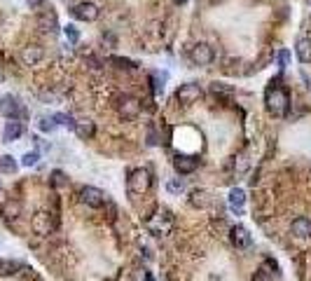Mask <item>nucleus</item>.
<instances>
[{
  "label": "nucleus",
  "mask_w": 311,
  "mask_h": 281,
  "mask_svg": "<svg viewBox=\"0 0 311 281\" xmlns=\"http://www.w3.org/2000/svg\"><path fill=\"white\" fill-rule=\"evenodd\" d=\"M288 103H290V96H288V91L283 89V87H271L269 91H267V110H269L274 117H285V113H288Z\"/></svg>",
  "instance_id": "obj_1"
},
{
  "label": "nucleus",
  "mask_w": 311,
  "mask_h": 281,
  "mask_svg": "<svg viewBox=\"0 0 311 281\" xmlns=\"http://www.w3.org/2000/svg\"><path fill=\"white\" fill-rule=\"evenodd\" d=\"M129 192L131 195H145V192L150 190V185H152V178H150V171L148 169H134V171L129 173Z\"/></svg>",
  "instance_id": "obj_2"
},
{
  "label": "nucleus",
  "mask_w": 311,
  "mask_h": 281,
  "mask_svg": "<svg viewBox=\"0 0 311 281\" xmlns=\"http://www.w3.org/2000/svg\"><path fill=\"white\" fill-rule=\"evenodd\" d=\"M171 227H173V216H171L166 209H162L157 216H152V218L148 220V230L155 234V237H164V234H169Z\"/></svg>",
  "instance_id": "obj_3"
},
{
  "label": "nucleus",
  "mask_w": 311,
  "mask_h": 281,
  "mask_svg": "<svg viewBox=\"0 0 311 281\" xmlns=\"http://www.w3.org/2000/svg\"><path fill=\"white\" fill-rule=\"evenodd\" d=\"M201 96H203V87L196 82H185L176 89V101L180 103V106H192V103H196Z\"/></svg>",
  "instance_id": "obj_4"
},
{
  "label": "nucleus",
  "mask_w": 311,
  "mask_h": 281,
  "mask_svg": "<svg viewBox=\"0 0 311 281\" xmlns=\"http://www.w3.org/2000/svg\"><path fill=\"white\" fill-rule=\"evenodd\" d=\"M70 14L77 21H96L101 17V7L96 5V3H91V0H82V3L70 7Z\"/></svg>",
  "instance_id": "obj_5"
},
{
  "label": "nucleus",
  "mask_w": 311,
  "mask_h": 281,
  "mask_svg": "<svg viewBox=\"0 0 311 281\" xmlns=\"http://www.w3.org/2000/svg\"><path fill=\"white\" fill-rule=\"evenodd\" d=\"M213 59H216V52L209 42H196L194 47L189 49V61L194 66H209V63H213Z\"/></svg>",
  "instance_id": "obj_6"
},
{
  "label": "nucleus",
  "mask_w": 311,
  "mask_h": 281,
  "mask_svg": "<svg viewBox=\"0 0 311 281\" xmlns=\"http://www.w3.org/2000/svg\"><path fill=\"white\" fill-rule=\"evenodd\" d=\"M117 113L124 120H136V117L141 115V101L136 96H122L117 101Z\"/></svg>",
  "instance_id": "obj_7"
},
{
  "label": "nucleus",
  "mask_w": 311,
  "mask_h": 281,
  "mask_svg": "<svg viewBox=\"0 0 311 281\" xmlns=\"http://www.w3.org/2000/svg\"><path fill=\"white\" fill-rule=\"evenodd\" d=\"M80 202L87 204L89 209H101L106 204V195H103V190H98L94 185H84L80 190Z\"/></svg>",
  "instance_id": "obj_8"
},
{
  "label": "nucleus",
  "mask_w": 311,
  "mask_h": 281,
  "mask_svg": "<svg viewBox=\"0 0 311 281\" xmlns=\"http://www.w3.org/2000/svg\"><path fill=\"white\" fill-rule=\"evenodd\" d=\"M0 113L10 120H19V117H26V110L21 108V103L14 99L12 94H7L0 99Z\"/></svg>",
  "instance_id": "obj_9"
},
{
  "label": "nucleus",
  "mask_w": 311,
  "mask_h": 281,
  "mask_svg": "<svg viewBox=\"0 0 311 281\" xmlns=\"http://www.w3.org/2000/svg\"><path fill=\"white\" fill-rule=\"evenodd\" d=\"M230 241H232V246L239 248V251H248L250 244H253V237H250V232L244 225H234L230 230Z\"/></svg>",
  "instance_id": "obj_10"
},
{
  "label": "nucleus",
  "mask_w": 311,
  "mask_h": 281,
  "mask_svg": "<svg viewBox=\"0 0 311 281\" xmlns=\"http://www.w3.org/2000/svg\"><path fill=\"white\" fill-rule=\"evenodd\" d=\"M196 166H199V159L189 157V155H176V159H173V169H176L180 176H189V173H194Z\"/></svg>",
  "instance_id": "obj_11"
},
{
  "label": "nucleus",
  "mask_w": 311,
  "mask_h": 281,
  "mask_svg": "<svg viewBox=\"0 0 311 281\" xmlns=\"http://www.w3.org/2000/svg\"><path fill=\"white\" fill-rule=\"evenodd\" d=\"M31 227H33V232L35 234H40V237H45V234L52 232V218H49V213L47 211H38L33 216V220H31Z\"/></svg>",
  "instance_id": "obj_12"
},
{
  "label": "nucleus",
  "mask_w": 311,
  "mask_h": 281,
  "mask_svg": "<svg viewBox=\"0 0 311 281\" xmlns=\"http://www.w3.org/2000/svg\"><path fill=\"white\" fill-rule=\"evenodd\" d=\"M42 59H45V49L40 45H28V47L21 49V61L26 66H38Z\"/></svg>",
  "instance_id": "obj_13"
},
{
  "label": "nucleus",
  "mask_w": 311,
  "mask_h": 281,
  "mask_svg": "<svg viewBox=\"0 0 311 281\" xmlns=\"http://www.w3.org/2000/svg\"><path fill=\"white\" fill-rule=\"evenodd\" d=\"M290 232H292V237H297V239H309L311 237V218H306V216L295 218L290 225Z\"/></svg>",
  "instance_id": "obj_14"
},
{
  "label": "nucleus",
  "mask_w": 311,
  "mask_h": 281,
  "mask_svg": "<svg viewBox=\"0 0 311 281\" xmlns=\"http://www.w3.org/2000/svg\"><path fill=\"white\" fill-rule=\"evenodd\" d=\"M227 204H230V209L237 216H241L244 213V206H246V192L244 188H232L230 190V197H227Z\"/></svg>",
  "instance_id": "obj_15"
},
{
  "label": "nucleus",
  "mask_w": 311,
  "mask_h": 281,
  "mask_svg": "<svg viewBox=\"0 0 311 281\" xmlns=\"http://www.w3.org/2000/svg\"><path fill=\"white\" fill-rule=\"evenodd\" d=\"M21 134H24V124H21L19 120H10V122H5V129H3V141H5V143H12Z\"/></svg>",
  "instance_id": "obj_16"
},
{
  "label": "nucleus",
  "mask_w": 311,
  "mask_h": 281,
  "mask_svg": "<svg viewBox=\"0 0 311 281\" xmlns=\"http://www.w3.org/2000/svg\"><path fill=\"white\" fill-rule=\"evenodd\" d=\"M38 24H40V28L47 31V33H56V31H59V21H56V14L52 12V10H45V12L40 14Z\"/></svg>",
  "instance_id": "obj_17"
},
{
  "label": "nucleus",
  "mask_w": 311,
  "mask_h": 281,
  "mask_svg": "<svg viewBox=\"0 0 311 281\" xmlns=\"http://www.w3.org/2000/svg\"><path fill=\"white\" fill-rule=\"evenodd\" d=\"M295 54H297V59L302 63H311V40L309 38L297 40V45H295Z\"/></svg>",
  "instance_id": "obj_18"
},
{
  "label": "nucleus",
  "mask_w": 311,
  "mask_h": 281,
  "mask_svg": "<svg viewBox=\"0 0 311 281\" xmlns=\"http://www.w3.org/2000/svg\"><path fill=\"white\" fill-rule=\"evenodd\" d=\"M3 216H5L7 220H17L21 216V202H17V199H7L5 206H3Z\"/></svg>",
  "instance_id": "obj_19"
},
{
  "label": "nucleus",
  "mask_w": 311,
  "mask_h": 281,
  "mask_svg": "<svg viewBox=\"0 0 311 281\" xmlns=\"http://www.w3.org/2000/svg\"><path fill=\"white\" fill-rule=\"evenodd\" d=\"M189 204L194 206V209H206L211 204V197L206 190H194L189 195Z\"/></svg>",
  "instance_id": "obj_20"
},
{
  "label": "nucleus",
  "mask_w": 311,
  "mask_h": 281,
  "mask_svg": "<svg viewBox=\"0 0 311 281\" xmlns=\"http://www.w3.org/2000/svg\"><path fill=\"white\" fill-rule=\"evenodd\" d=\"M94 131H96V127H94V122H89V120H80V122L75 124V134L80 138H91Z\"/></svg>",
  "instance_id": "obj_21"
},
{
  "label": "nucleus",
  "mask_w": 311,
  "mask_h": 281,
  "mask_svg": "<svg viewBox=\"0 0 311 281\" xmlns=\"http://www.w3.org/2000/svg\"><path fill=\"white\" fill-rule=\"evenodd\" d=\"M19 164L14 162L12 155H0V173H17Z\"/></svg>",
  "instance_id": "obj_22"
},
{
  "label": "nucleus",
  "mask_w": 311,
  "mask_h": 281,
  "mask_svg": "<svg viewBox=\"0 0 311 281\" xmlns=\"http://www.w3.org/2000/svg\"><path fill=\"white\" fill-rule=\"evenodd\" d=\"M35 127L42 131V134H52V131L56 129V122H54V117H38V122H35Z\"/></svg>",
  "instance_id": "obj_23"
},
{
  "label": "nucleus",
  "mask_w": 311,
  "mask_h": 281,
  "mask_svg": "<svg viewBox=\"0 0 311 281\" xmlns=\"http://www.w3.org/2000/svg\"><path fill=\"white\" fill-rule=\"evenodd\" d=\"M63 35H66V40L70 42V45H77V42H80V28L73 26V24L63 26Z\"/></svg>",
  "instance_id": "obj_24"
},
{
  "label": "nucleus",
  "mask_w": 311,
  "mask_h": 281,
  "mask_svg": "<svg viewBox=\"0 0 311 281\" xmlns=\"http://www.w3.org/2000/svg\"><path fill=\"white\" fill-rule=\"evenodd\" d=\"M54 117V122H56V127H59V124H61V127H68V129H73L75 131V120L70 115H66V113H56V115H52Z\"/></svg>",
  "instance_id": "obj_25"
},
{
  "label": "nucleus",
  "mask_w": 311,
  "mask_h": 281,
  "mask_svg": "<svg viewBox=\"0 0 311 281\" xmlns=\"http://www.w3.org/2000/svg\"><path fill=\"white\" fill-rule=\"evenodd\" d=\"M19 267H21V265H19V262H14V260H0V276L14 274Z\"/></svg>",
  "instance_id": "obj_26"
},
{
  "label": "nucleus",
  "mask_w": 311,
  "mask_h": 281,
  "mask_svg": "<svg viewBox=\"0 0 311 281\" xmlns=\"http://www.w3.org/2000/svg\"><path fill=\"white\" fill-rule=\"evenodd\" d=\"M166 190H169L171 195H180V192H185V180L183 178H169L166 180Z\"/></svg>",
  "instance_id": "obj_27"
},
{
  "label": "nucleus",
  "mask_w": 311,
  "mask_h": 281,
  "mask_svg": "<svg viewBox=\"0 0 311 281\" xmlns=\"http://www.w3.org/2000/svg\"><path fill=\"white\" fill-rule=\"evenodd\" d=\"M253 281H274V276H271V272L267 269V265H262V267H257L255 272H253Z\"/></svg>",
  "instance_id": "obj_28"
},
{
  "label": "nucleus",
  "mask_w": 311,
  "mask_h": 281,
  "mask_svg": "<svg viewBox=\"0 0 311 281\" xmlns=\"http://www.w3.org/2000/svg\"><path fill=\"white\" fill-rule=\"evenodd\" d=\"M52 185H54V188H66L68 185L66 173L59 171V169H56V171H52Z\"/></svg>",
  "instance_id": "obj_29"
},
{
  "label": "nucleus",
  "mask_w": 311,
  "mask_h": 281,
  "mask_svg": "<svg viewBox=\"0 0 311 281\" xmlns=\"http://www.w3.org/2000/svg\"><path fill=\"white\" fill-rule=\"evenodd\" d=\"M38 159H40V155H38V152H26V155H24V157H21V164L24 166H35L38 164Z\"/></svg>",
  "instance_id": "obj_30"
},
{
  "label": "nucleus",
  "mask_w": 311,
  "mask_h": 281,
  "mask_svg": "<svg viewBox=\"0 0 311 281\" xmlns=\"http://www.w3.org/2000/svg\"><path fill=\"white\" fill-rule=\"evenodd\" d=\"M288 63H290V52H288V49H281V52H278V66L285 68Z\"/></svg>",
  "instance_id": "obj_31"
},
{
  "label": "nucleus",
  "mask_w": 311,
  "mask_h": 281,
  "mask_svg": "<svg viewBox=\"0 0 311 281\" xmlns=\"http://www.w3.org/2000/svg\"><path fill=\"white\" fill-rule=\"evenodd\" d=\"M26 3H28V5H31V7H38V5H40V3H42V0H26Z\"/></svg>",
  "instance_id": "obj_32"
},
{
  "label": "nucleus",
  "mask_w": 311,
  "mask_h": 281,
  "mask_svg": "<svg viewBox=\"0 0 311 281\" xmlns=\"http://www.w3.org/2000/svg\"><path fill=\"white\" fill-rule=\"evenodd\" d=\"M173 3H176V5H185V3H187V0H173Z\"/></svg>",
  "instance_id": "obj_33"
}]
</instances>
